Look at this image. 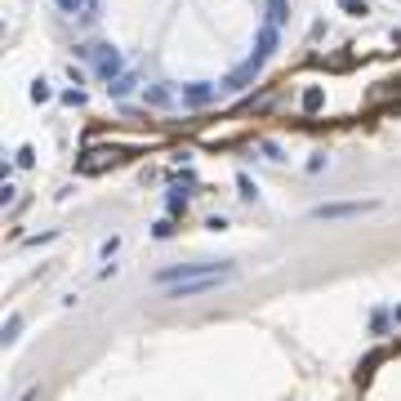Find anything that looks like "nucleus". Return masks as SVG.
<instances>
[{"label": "nucleus", "mask_w": 401, "mask_h": 401, "mask_svg": "<svg viewBox=\"0 0 401 401\" xmlns=\"http://www.w3.org/2000/svg\"><path fill=\"white\" fill-rule=\"evenodd\" d=\"M290 14V0H267V27H281Z\"/></svg>", "instance_id": "0eeeda50"}, {"label": "nucleus", "mask_w": 401, "mask_h": 401, "mask_svg": "<svg viewBox=\"0 0 401 401\" xmlns=\"http://www.w3.org/2000/svg\"><path fill=\"white\" fill-rule=\"evenodd\" d=\"M107 161L116 165V161H120V152H90V161H80V174H99Z\"/></svg>", "instance_id": "39448f33"}, {"label": "nucleus", "mask_w": 401, "mask_h": 401, "mask_svg": "<svg viewBox=\"0 0 401 401\" xmlns=\"http://www.w3.org/2000/svg\"><path fill=\"white\" fill-rule=\"evenodd\" d=\"M18 325H22L18 317H9V321H5V339H18Z\"/></svg>", "instance_id": "2eb2a0df"}, {"label": "nucleus", "mask_w": 401, "mask_h": 401, "mask_svg": "<svg viewBox=\"0 0 401 401\" xmlns=\"http://www.w3.org/2000/svg\"><path fill=\"white\" fill-rule=\"evenodd\" d=\"M241 197H246V201H254V197H259V192H254V183H250L246 174H241Z\"/></svg>", "instance_id": "4468645a"}, {"label": "nucleus", "mask_w": 401, "mask_h": 401, "mask_svg": "<svg viewBox=\"0 0 401 401\" xmlns=\"http://www.w3.org/2000/svg\"><path fill=\"white\" fill-rule=\"evenodd\" d=\"M339 5H344V9H348V14H357V18H361V14H366V0H339Z\"/></svg>", "instance_id": "f8f14e48"}, {"label": "nucleus", "mask_w": 401, "mask_h": 401, "mask_svg": "<svg viewBox=\"0 0 401 401\" xmlns=\"http://www.w3.org/2000/svg\"><path fill=\"white\" fill-rule=\"evenodd\" d=\"M259 71H263V58H259V54H250L246 63H241V67H237L223 85H227V90H250V85L259 80Z\"/></svg>", "instance_id": "7ed1b4c3"}, {"label": "nucleus", "mask_w": 401, "mask_h": 401, "mask_svg": "<svg viewBox=\"0 0 401 401\" xmlns=\"http://www.w3.org/2000/svg\"><path fill=\"white\" fill-rule=\"evenodd\" d=\"M276 45H281V36H276V27H267V22H263V27H259V36H254V54H259L263 63H267V58L276 54Z\"/></svg>", "instance_id": "20e7f679"}, {"label": "nucleus", "mask_w": 401, "mask_h": 401, "mask_svg": "<svg viewBox=\"0 0 401 401\" xmlns=\"http://www.w3.org/2000/svg\"><path fill=\"white\" fill-rule=\"evenodd\" d=\"M31 99H36V103H45V99H50V85L36 80V85H31Z\"/></svg>", "instance_id": "ddd939ff"}, {"label": "nucleus", "mask_w": 401, "mask_h": 401, "mask_svg": "<svg viewBox=\"0 0 401 401\" xmlns=\"http://www.w3.org/2000/svg\"><path fill=\"white\" fill-rule=\"evenodd\" d=\"M107 90H112V99H125V94L134 90V80H129V76H116L112 85H107Z\"/></svg>", "instance_id": "1a4fd4ad"}, {"label": "nucleus", "mask_w": 401, "mask_h": 401, "mask_svg": "<svg viewBox=\"0 0 401 401\" xmlns=\"http://www.w3.org/2000/svg\"><path fill=\"white\" fill-rule=\"evenodd\" d=\"M148 103H156V107L169 103V90H165V85H152V90H148Z\"/></svg>", "instance_id": "9d476101"}, {"label": "nucleus", "mask_w": 401, "mask_h": 401, "mask_svg": "<svg viewBox=\"0 0 401 401\" xmlns=\"http://www.w3.org/2000/svg\"><path fill=\"white\" fill-rule=\"evenodd\" d=\"M210 99H214V85H205V80H201V85H192V90L183 94V103H188V107H205Z\"/></svg>", "instance_id": "423d86ee"}, {"label": "nucleus", "mask_w": 401, "mask_h": 401, "mask_svg": "<svg viewBox=\"0 0 401 401\" xmlns=\"http://www.w3.org/2000/svg\"><path fill=\"white\" fill-rule=\"evenodd\" d=\"M63 14H90V0H58Z\"/></svg>", "instance_id": "6e6552de"}, {"label": "nucleus", "mask_w": 401, "mask_h": 401, "mask_svg": "<svg viewBox=\"0 0 401 401\" xmlns=\"http://www.w3.org/2000/svg\"><path fill=\"white\" fill-rule=\"evenodd\" d=\"M303 107H308V112H317V107H321V90H308V94H303Z\"/></svg>", "instance_id": "9b49d317"}, {"label": "nucleus", "mask_w": 401, "mask_h": 401, "mask_svg": "<svg viewBox=\"0 0 401 401\" xmlns=\"http://www.w3.org/2000/svg\"><path fill=\"white\" fill-rule=\"evenodd\" d=\"M370 210H379V201H339V205H317L312 218H357Z\"/></svg>", "instance_id": "f03ea898"}, {"label": "nucleus", "mask_w": 401, "mask_h": 401, "mask_svg": "<svg viewBox=\"0 0 401 401\" xmlns=\"http://www.w3.org/2000/svg\"><path fill=\"white\" fill-rule=\"evenodd\" d=\"M80 54H85V58H94V67H99V76H103L107 85H112L116 76H125V63H120V54L112 50V45H85Z\"/></svg>", "instance_id": "f257e3e1"}]
</instances>
